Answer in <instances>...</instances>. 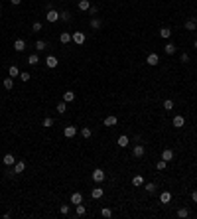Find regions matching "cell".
<instances>
[{"mask_svg": "<svg viewBox=\"0 0 197 219\" xmlns=\"http://www.w3.org/2000/svg\"><path fill=\"white\" fill-rule=\"evenodd\" d=\"M59 211L63 213V215H69V205H61V207H59Z\"/></svg>", "mask_w": 197, "mask_h": 219, "instance_id": "cell-41", "label": "cell"}, {"mask_svg": "<svg viewBox=\"0 0 197 219\" xmlns=\"http://www.w3.org/2000/svg\"><path fill=\"white\" fill-rule=\"evenodd\" d=\"M14 87V81H12V77H8V79H4V89H12Z\"/></svg>", "mask_w": 197, "mask_h": 219, "instance_id": "cell-36", "label": "cell"}, {"mask_svg": "<svg viewBox=\"0 0 197 219\" xmlns=\"http://www.w3.org/2000/svg\"><path fill=\"white\" fill-rule=\"evenodd\" d=\"M178 217H179V219L189 217V209H187V207H179V209H178Z\"/></svg>", "mask_w": 197, "mask_h": 219, "instance_id": "cell-23", "label": "cell"}, {"mask_svg": "<svg viewBox=\"0 0 197 219\" xmlns=\"http://www.w3.org/2000/svg\"><path fill=\"white\" fill-rule=\"evenodd\" d=\"M183 125H185V119H183L182 115H175V116H173V126H178V129H182Z\"/></svg>", "mask_w": 197, "mask_h": 219, "instance_id": "cell-15", "label": "cell"}, {"mask_svg": "<svg viewBox=\"0 0 197 219\" xmlns=\"http://www.w3.org/2000/svg\"><path fill=\"white\" fill-rule=\"evenodd\" d=\"M36 50H38V51H44V50H45V42H44V40H38V42H36Z\"/></svg>", "mask_w": 197, "mask_h": 219, "instance_id": "cell-35", "label": "cell"}, {"mask_svg": "<svg viewBox=\"0 0 197 219\" xmlns=\"http://www.w3.org/2000/svg\"><path fill=\"white\" fill-rule=\"evenodd\" d=\"M28 63H30V65H38V63H40V57H38V53H32V55L28 57Z\"/></svg>", "mask_w": 197, "mask_h": 219, "instance_id": "cell-28", "label": "cell"}, {"mask_svg": "<svg viewBox=\"0 0 197 219\" xmlns=\"http://www.w3.org/2000/svg\"><path fill=\"white\" fill-rule=\"evenodd\" d=\"M63 101H65V103L75 101V93H73V91H65V93H63Z\"/></svg>", "mask_w": 197, "mask_h": 219, "instance_id": "cell-20", "label": "cell"}, {"mask_svg": "<svg viewBox=\"0 0 197 219\" xmlns=\"http://www.w3.org/2000/svg\"><path fill=\"white\" fill-rule=\"evenodd\" d=\"M116 122H118V119H116L114 115H110V116L105 119V126H116Z\"/></svg>", "mask_w": 197, "mask_h": 219, "instance_id": "cell-17", "label": "cell"}, {"mask_svg": "<svg viewBox=\"0 0 197 219\" xmlns=\"http://www.w3.org/2000/svg\"><path fill=\"white\" fill-rule=\"evenodd\" d=\"M142 184H144V178H142V176H134V178H132V186L138 188V186H142Z\"/></svg>", "mask_w": 197, "mask_h": 219, "instance_id": "cell-30", "label": "cell"}, {"mask_svg": "<svg viewBox=\"0 0 197 219\" xmlns=\"http://www.w3.org/2000/svg\"><path fill=\"white\" fill-rule=\"evenodd\" d=\"M4 164H6V166H14V164H16V156H14V154H4Z\"/></svg>", "mask_w": 197, "mask_h": 219, "instance_id": "cell-16", "label": "cell"}, {"mask_svg": "<svg viewBox=\"0 0 197 219\" xmlns=\"http://www.w3.org/2000/svg\"><path fill=\"white\" fill-rule=\"evenodd\" d=\"M79 132H81V136H83V138H91V136H93V130L89 129V126H83V129L79 130Z\"/></svg>", "mask_w": 197, "mask_h": 219, "instance_id": "cell-24", "label": "cell"}, {"mask_svg": "<svg viewBox=\"0 0 197 219\" xmlns=\"http://www.w3.org/2000/svg\"><path fill=\"white\" fill-rule=\"evenodd\" d=\"M101 26H103V22H101L99 18H91V28H93V30H99Z\"/></svg>", "mask_w": 197, "mask_h": 219, "instance_id": "cell-29", "label": "cell"}, {"mask_svg": "<svg viewBox=\"0 0 197 219\" xmlns=\"http://www.w3.org/2000/svg\"><path fill=\"white\" fill-rule=\"evenodd\" d=\"M0 10H2V6H0Z\"/></svg>", "mask_w": 197, "mask_h": 219, "instance_id": "cell-48", "label": "cell"}, {"mask_svg": "<svg viewBox=\"0 0 197 219\" xmlns=\"http://www.w3.org/2000/svg\"><path fill=\"white\" fill-rule=\"evenodd\" d=\"M71 38H73V42H75L77 46H83V44H85V40H87V36H85L83 32H73Z\"/></svg>", "mask_w": 197, "mask_h": 219, "instance_id": "cell-2", "label": "cell"}, {"mask_svg": "<svg viewBox=\"0 0 197 219\" xmlns=\"http://www.w3.org/2000/svg\"><path fill=\"white\" fill-rule=\"evenodd\" d=\"M8 75L10 77H20V69L16 67V65H10L8 67Z\"/></svg>", "mask_w": 197, "mask_h": 219, "instance_id": "cell-22", "label": "cell"}, {"mask_svg": "<svg viewBox=\"0 0 197 219\" xmlns=\"http://www.w3.org/2000/svg\"><path fill=\"white\" fill-rule=\"evenodd\" d=\"M156 168L160 170V172H164V170H166V168H168V162H166V160H160V162L156 164Z\"/></svg>", "mask_w": 197, "mask_h": 219, "instance_id": "cell-33", "label": "cell"}, {"mask_svg": "<svg viewBox=\"0 0 197 219\" xmlns=\"http://www.w3.org/2000/svg\"><path fill=\"white\" fill-rule=\"evenodd\" d=\"M59 20H63V22H69V20H71V14H69L67 10H63V12H59Z\"/></svg>", "mask_w": 197, "mask_h": 219, "instance_id": "cell-32", "label": "cell"}, {"mask_svg": "<svg viewBox=\"0 0 197 219\" xmlns=\"http://www.w3.org/2000/svg\"><path fill=\"white\" fill-rule=\"evenodd\" d=\"M59 42L67 46L69 42H73V38H71V34H67V32H61V36H59Z\"/></svg>", "mask_w": 197, "mask_h": 219, "instance_id": "cell-18", "label": "cell"}, {"mask_svg": "<svg viewBox=\"0 0 197 219\" xmlns=\"http://www.w3.org/2000/svg\"><path fill=\"white\" fill-rule=\"evenodd\" d=\"M24 170H26V162H24V160H16V164L12 166V172L14 174H22Z\"/></svg>", "mask_w": 197, "mask_h": 219, "instance_id": "cell-5", "label": "cell"}, {"mask_svg": "<svg viewBox=\"0 0 197 219\" xmlns=\"http://www.w3.org/2000/svg\"><path fill=\"white\" fill-rule=\"evenodd\" d=\"M41 125H44L45 129H51V126H53V119H49V116H45V119H44V122H41Z\"/></svg>", "mask_w": 197, "mask_h": 219, "instance_id": "cell-39", "label": "cell"}, {"mask_svg": "<svg viewBox=\"0 0 197 219\" xmlns=\"http://www.w3.org/2000/svg\"><path fill=\"white\" fill-rule=\"evenodd\" d=\"M77 132H79L77 126H65V129H63V136H65V138H73Z\"/></svg>", "mask_w": 197, "mask_h": 219, "instance_id": "cell-8", "label": "cell"}, {"mask_svg": "<svg viewBox=\"0 0 197 219\" xmlns=\"http://www.w3.org/2000/svg\"><path fill=\"white\" fill-rule=\"evenodd\" d=\"M164 109H166V111H172V109H173V101H172V99H166V101H164Z\"/></svg>", "mask_w": 197, "mask_h": 219, "instance_id": "cell-37", "label": "cell"}, {"mask_svg": "<svg viewBox=\"0 0 197 219\" xmlns=\"http://www.w3.org/2000/svg\"><path fill=\"white\" fill-rule=\"evenodd\" d=\"M45 20H47V22H57V20H59V12H57V10H47V14H45Z\"/></svg>", "mask_w": 197, "mask_h": 219, "instance_id": "cell-3", "label": "cell"}, {"mask_svg": "<svg viewBox=\"0 0 197 219\" xmlns=\"http://www.w3.org/2000/svg\"><path fill=\"white\" fill-rule=\"evenodd\" d=\"M160 201H162V204H169V201H172V194H169V191H162Z\"/></svg>", "mask_w": 197, "mask_h": 219, "instance_id": "cell-21", "label": "cell"}, {"mask_svg": "<svg viewBox=\"0 0 197 219\" xmlns=\"http://www.w3.org/2000/svg\"><path fill=\"white\" fill-rule=\"evenodd\" d=\"M10 2H12V4H14V6H18V4H20V2H22V0H10Z\"/></svg>", "mask_w": 197, "mask_h": 219, "instance_id": "cell-46", "label": "cell"}, {"mask_svg": "<svg viewBox=\"0 0 197 219\" xmlns=\"http://www.w3.org/2000/svg\"><path fill=\"white\" fill-rule=\"evenodd\" d=\"M32 30H34V32H40V30H41V22H34V26H32Z\"/></svg>", "mask_w": 197, "mask_h": 219, "instance_id": "cell-42", "label": "cell"}, {"mask_svg": "<svg viewBox=\"0 0 197 219\" xmlns=\"http://www.w3.org/2000/svg\"><path fill=\"white\" fill-rule=\"evenodd\" d=\"M20 81L28 83V81H30V73H26V71H22V73H20Z\"/></svg>", "mask_w": 197, "mask_h": 219, "instance_id": "cell-40", "label": "cell"}, {"mask_svg": "<svg viewBox=\"0 0 197 219\" xmlns=\"http://www.w3.org/2000/svg\"><path fill=\"white\" fill-rule=\"evenodd\" d=\"M179 59H182V63H187V61H189V55H187V53H182V57H179Z\"/></svg>", "mask_w": 197, "mask_h": 219, "instance_id": "cell-43", "label": "cell"}, {"mask_svg": "<svg viewBox=\"0 0 197 219\" xmlns=\"http://www.w3.org/2000/svg\"><path fill=\"white\" fill-rule=\"evenodd\" d=\"M45 65L49 67V69H55L57 65H59V61H57L55 55H47V57H45Z\"/></svg>", "mask_w": 197, "mask_h": 219, "instance_id": "cell-7", "label": "cell"}, {"mask_svg": "<svg viewBox=\"0 0 197 219\" xmlns=\"http://www.w3.org/2000/svg\"><path fill=\"white\" fill-rule=\"evenodd\" d=\"M146 191H148V194H154V191H156V184H154V182H148V184H146Z\"/></svg>", "mask_w": 197, "mask_h": 219, "instance_id": "cell-34", "label": "cell"}, {"mask_svg": "<svg viewBox=\"0 0 197 219\" xmlns=\"http://www.w3.org/2000/svg\"><path fill=\"white\" fill-rule=\"evenodd\" d=\"M175 50H178V47H175V44H172V42H168V44L164 46V51H166L168 55H173V53H175Z\"/></svg>", "mask_w": 197, "mask_h": 219, "instance_id": "cell-14", "label": "cell"}, {"mask_svg": "<svg viewBox=\"0 0 197 219\" xmlns=\"http://www.w3.org/2000/svg\"><path fill=\"white\" fill-rule=\"evenodd\" d=\"M71 204H73V205H79V204H83V194H79V191H75V194H71Z\"/></svg>", "mask_w": 197, "mask_h": 219, "instance_id": "cell-11", "label": "cell"}, {"mask_svg": "<svg viewBox=\"0 0 197 219\" xmlns=\"http://www.w3.org/2000/svg\"><path fill=\"white\" fill-rule=\"evenodd\" d=\"M91 178H93V182H97V184H101V182H105L106 174H105V172H103V170H101V168H97V170H93Z\"/></svg>", "mask_w": 197, "mask_h": 219, "instance_id": "cell-1", "label": "cell"}, {"mask_svg": "<svg viewBox=\"0 0 197 219\" xmlns=\"http://www.w3.org/2000/svg\"><path fill=\"white\" fill-rule=\"evenodd\" d=\"M77 8L81 10V12H87L89 8H91V2L89 0H79V4H77Z\"/></svg>", "mask_w": 197, "mask_h": 219, "instance_id": "cell-13", "label": "cell"}, {"mask_svg": "<svg viewBox=\"0 0 197 219\" xmlns=\"http://www.w3.org/2000/svg\"><path fill=\"white\" fill-rule=\"evenodd\" d=\"M14 50L18 51V53H22V51L26 50V42H24V40H16V42H14Z\"/></svg>", "mask_w": 197, "mask_h": 219, "instance_id": "cell-12", "label": "cell"}, {"mask_svg": "<svg viewBox=\"0 0 197 219\" xmlns=\"http://www.w3.org/2000/svg\"><path fill=\"white\" fill-rule=\"evenodd\" d=\"M144 154H146V148L142 146V144H136V146L132 148V156H134V158H142Z\"/></svg>", "mask_w": 197, "mask_h": 219, "instance_id": "cell-4", "label": "cell"}, {"mask_svg": "<svg viewBox=\"0 0 197 219\" xmlns=\"http://www.w3.org/2000/svg\"><path fill=\"white\" fill-rule=\"evenodd\" d=\"M103 194H105V190L101 188V186H97V188H93L91 197H93V199H101V197H103Z\"/></svg>", "mask_w": 197, "mask_h": 219, "instance_id": "cell-9", "label": "cell"}, {"mask_svg": "<svg viewBox=\"0 0 197 219\" xmlns=\"http://www.w3.org/2000/svg\"><path fill=\"white\" fill-rule=\"evenodd\" d=\"M89 12H91V14L95 16V14H97V12H99V8H97V6H91V8H89Z\"/></svg>", "mask_w": 197, "mask_h": 219, "instance_id": "cell-44", "label": "cell"}, {"mask_svg": "<svg viewBox=\"0 0 197 219\" xmlns=\"http://www.w3.org/2000/svg\"><path fill=\"white\" fill-rule=\"evenodd\" d=\"M160 36H162L164 40H169V36H172V30H169V28H160Z\"/></svg>", "mask_w": 197, "mask_h": 219, "instance_id": "cell-27", "label": "cell"}, {"mask_svg": "<svg viewBox=\"0 0 197 219\" xmlns=\"http://www.w3.org/2000/svg\"><path fill=\"white\" fill-rule=\"evenodd\" d=\"M185 30L195 32L197 30V22H195V20H187V22H185Z\"/></svg>", "mask_w": 197, "mask_h": 219, "instance_id": "cell-25", "label": "cell"}, {"mask_svg": "<svg viewBox=\"0 0 197 219\" xmlns=\"http://www.w3.org/2000/svg\"><path fill=\"white\" fill-rule=\"evenodd\" d=\"M191 199H193L195 204H197V190H193V191H191Z\"/></svg>", "mask_w": 197, "mask_h": 219, "instance_id": "cell-45", "label": "cell"}, {"mask_svg": "<svg viewBox=\"0 0 197 219\" xmlns=\"http://www.w3.org/2000/svg\"><path fill=\"white\" fill-rule=\"evenodd\" d=\"M101 215H103L105 219H110V217H113V211H110V209H109V207H105V209H103V211H101Z\"/></svg>", "mask_w": 197, "mask_h": 219, "instance_id": "cell-38", "label": "cell"}, {"mask_svg": "<svg viewBox=\"0 0 197 219\" xmlns=\"http://www.w3.org/2000/svg\"><path fill=\"white\" fill-rule=\"evenodd\" d=\"M146 63H148V65H158V63H160V55H158V53H148V57H146Z\"/></svg>", "mask_w": 197, "mask_h": 219, "instance_id": "cell-6", "label": "cell"}, {"mask_svg": "<svg viewBox=\"0 0 197 219\" xmlns=\"http://www.w3.org/2000/svg\"><path fill=\"white\" fill-rule=\"evenodd\" d=\"M193 47H195V50H197V40H195V42H193Z\"/></svg>", "mask_w": 197, "mask_h": 219, "instance_id": "cell-47", "label": "cell"}, {"mask_svg": "<svg viewBox=\"0 0 197 219\" xmlns=\"http://www.w3.org/2000/svg\"><path fill=\"white\" fill-rule=\"evenodd\" d=\"M57 113H59V115H63V113H65V111H67V103H65V101H61V103L59 105H57Z\"/></svg>", "mask_w": 197, "mask_h": 219, "instance_id": "cell-31", "label": "cell"}, {"mask_svg": "<svg viewBox=\"0 0 197 219\" xmlns=\"http://www.w3.org/2000/svg\"><path fill=\"white\" fill-rule=\"evenodd\" d=\"M162 160H166V162H169V160H173V150H169V148H166V150L162 152Z\"/></svg>", "mask_w": 197, "mask_h": 219, "instance_id": "cell-19", "label": "cell"}, {"mask_svg": "<svg viewBox=\"0 0 197 219\" xmlns=\"http://www.w3.org/2000/svg\"><path fill=\"white\" fill-rule=\"evenodd\" d=\"M75 213H77L79 217H83L85 213H87V207H85L83 204H79V205H75Z\"/></svg>", "mask_w": 197, "mask_h": 219, "instance_id": "cell-26", "label": "cell"}, {"mask_svg": "<svg viewBox=\"0 0 197 219\" xmlns=\"http://www.w3.org/2000/svg\"><path fill=\"white\" fill-rule=\"evenodd\" d=\"M116 144H118L120 148H126L130 144V138L126 136V134H122V136H118V140H116Z\"/></svg>", "mask_w": 197, "mask_h": 219, "instance_id": "cell-10", "label": "cell"}]
</instances>
